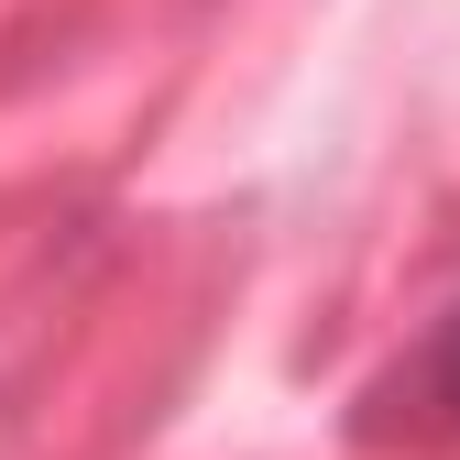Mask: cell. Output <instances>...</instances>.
Segmentation results:
<instances>
[{"label":"cell","mask_w":460,"mask_h":460,"mask_svg":"<svg viewBox=\"0 0 460 460\" xmlns=\"http://www.w3.org/2000/svg\"><path fill=\"white\" fill-rule=\"evenodd\" d=\"M428 394H438V406L460 417V318L438 329V351H428Z\"/></svg>","instance_id":"cell-1"}]
</instances>
